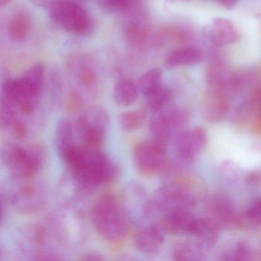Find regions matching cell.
<instances>
[{"mask_svg": "<svg viewBox=\"0 0 261 261\" xmlns=\"http://www.w3.org/2000/svg\"><path fill=\"white\" fill-rule=\"evenodd\" d=\"M99 7L108 13H130L144 4L145 0H97Z\"/></svg>", "mask_w": 261, "mask_h": 261, "instance_id": "2e32d148", "label": "cell"}, {"mask_svg": "<svg viewBox=\"0 0 261 261\" xmlns=\"http://www.w3.org/2000/svg\"><path fill=\"white\" fill-rule=\"evenodd\" d=\"M260 199L256 198L246 209L242 215H240L239 227L256 228L260 225Z\"/></svg>", "mask_w": 261, "mask_h": 261, "instance_id": "44dd1931", "label": "cell"}, {"mask_svg": "<svg viewBox=\"0 0 261 261\" xmlns=\"http://www.w3.org/2000/svg\"><path fill=\"white\" fill-rule=\"evenodd\" d=\"M163 74V70L160 68L148 70L138 79L137 85L138 91L145 97L149 95L161 86Z\"/></svg>", "mask_w": 261, "mask_h": 261, "instance_id": "9a60e30c", "label": "cell"}, {"mask_svg": "<svg viewBox=\"0 0 261 261\" xmlns=\"http://www.w3.org/2000/svg\"><path fill=\"white\" fill-rule=\"evenodd\" d=\"M146 116L141 111H129L122 113L118 117V124L121 130L132 133L141 128Z\"/></svg>", "mask_w": 261, "mask_h": 261, "instance_id": "d6986e66", "label": "cell"}, {"mask_svg": "<svg viewBox=\"0 0 261 261\" xmlns=\"http://www.w3.org/2000/svg\"><path fill=\"white\" fill-rule=\"evenodd\" d=\"M228 102L221 91H217L206 101L204 108V116L206 120L211 123L221 121L228 111Z\"/></svg>", "mask_w": 261, "mask_h": 261, "instance_id": "4fadbf2b", "label": "cell"}, {"mask_svg": "<svg viewBox=\"0 0 261 261\" xmlns=\"http://www.w3.org/2000/svg\"><path fill=\"white\" fill-rule=\"evenodd\" d=\"M74 174L82 186L93 189L111 182L119 175L116 166L103 152L98 149H85V156Z\"/></svg>", "mask_w": 261, "mask_h": 261, "instance_id": "7a4b0ae2", "label": "cell"}, {"mask_svg": "<svg viewBox=\"0 0 261 261\" xmlns=\"http://www.w3.org/2000/svg\"><path fill=\"white\" fill-rule=\"evenodd\" d=\"M204 33L210 42L218 47L235 43L241 36L238 27L231 21L224 18L213 19L205 27Z\"/></svg>", "mask_w": 261, "mask_h": 261, "instance_id": "52a82bcc", "label": "cell"}, {"mask_svg": "<svg viewBox=\"0 0 261 261\" xmlns=\"http://www.w3.org/2000/svg\"><path fill=\"white\" fill-rule=\"evenodd\" d=\"M91 218L96 231L107 241L118 243L126 237L127 222L114 195L100 196L93 205Z\"/></svg>", "mask_w": 261, "mask_h": 261, "instance_id": "6da1fadb", "label": "cell"}, {"mask_svg": "<svg viewBox=\"0 0 261 261\" xmlns=\"http://www.w3.org/2000/svg\"><path fill=\"white\" fill-rule=\"evenodd\" d=\"M207 212L211 219L219 227H239L240 215L231 201L222 195H215L209 200Z\"/></svg>", "mask_w": 261, "mask_h": 261, "instance_id": "ba28073f", "label": "cell"}, {"mask_svg": "<svg viewBox=\"0 0 261 261\" xmlns=\"http://www.w3.org/2000/svg\"><path fill=\"white\" fill-rule=\"evenodd\" d=\"M79 77L82 85L88 87L94 85L97 79L94 71L91 68L85 66L82 67L79 70Z\"/></svg>", "mask_w": 261, "mask_h": 261, "instance_id": "d4e9b609", "label": "cell"}, {"mask_svg": "<svg viewBox=\"0 0 261 261\" xmlns=\"http://www.w3.org/2000/svg\"><path fill=\"white\" fill-rule=\"evenodd\" d=\"M82 103V100L79 94L76 93H71L68 97V107L69 109L76 110Z\"/></svg>", "mask_w": 261, "mask_h": 261, "instance_id": "4316f807", "label": "cell"}, {"mask_svg": "<svg viewBox=\"0 0 261 261\" xmlns=\"http://www.w3.org/2000/svg\"><path fill=\"white\" fill-rule=\"evenodd\" d=\"M223 259L226 260H252L254 259V250L250 244L241 241L230 251L227 252Z\"/></svg>", "mask_w": 261, "mask_h": 261, "instance_id": "603a6c76", "label": "cell"}, {"mask_svg": "<svg viewBox=\"0 0 261 261\" xmlns=\"http://www.w3.org/2000/svg\"><path fill=\"white\" fill-rule=\"evenodd\" d=\"M172 256L176 260H202L204 259V251L192 241L181 242L174 247Z\"/></svg>", "mask_w": 261, "mask_h": 261, "instance_id": "e0dca14e", "label": "cell"}, {"mask_svg": "<svg viewBox=\"0 0 261 261\" xmlns=\"http://www.w3.org/2000/svg\"><path fill=\"white\" fill-rule=\"evenodd\" d=\"M204 55L200 48L195 46H185L171 51L166 60V68H178L182 66H193L202 62Z\"/></svg>", "mask_w": 261, "mask_h": 261, "instance_id": "7c38bea8", "label": "cell"}, {"mask_svg": "<svg viewBox=\"0 0 261 261\" xmlns=\"http://www.w3.org/2000/svg\"><path fill=\"white\" fill-rule=\"evenodd\" d=\"M219 226L211 218H196L189 236L204 251L212 248L219 238Z\"/></svg>", "mask_w": 261, "mask_h": 261, "instance_id": "30bf717a", "label": "cell"}, {"mask_svg": "<svg viewBox=\"0 0 261 261\" xmlns=\"http://www.w3.org/2000/svg\"><path fill=\"white\" fill-rule=\"evenodd\" d=\"M12 126H13V129L14 131L15 137L22 140L27 134V128H25V125L21 122L14 121Z\"/></svg>", "mask_w": 261, "mask_h": 261, "instance_id": "484cf974", "label": "cell"}, {"mask_svg": "<svg viewBox=\"0 0 261 261\" xmlns=\"http://www.w3.org/2000/svg\"><path fill=\"white\" fill-rule=\"evenodd\" d=\"M189 120V114L181 108L159 112L149 126L152 140L167 145L171 139L184 130Z\"/></svg>", "mask_w": 261, "mask_h": 261, "instance_id": "5b68a950", "label": "cell"}, {"mask_svg": "<svg viewBox=\"0 0 261 261\" xmlns=\"http://www.w3.org/2000/svg\"><path fill=\"white\" fill-rule=\"evenodd\" d=\"M44 74L45 68L42 64L37 63L30 67L22 77L30 84V86L39 94L43 83Z\"/></svg>", "mask_w": 261, "mask_h": 261, "instance_id": "cb8c5ba5", "label": "cell"}, {"mask_svg": "<svg viewBox=\"0 0 261 261\" xmlns=\"http://www.w3.org/2000/svg\"><path fill=\"white\" fill-rule=\"evenodd\" d=\"M196 218L189 210L176 209L165 212L160 216L162 230L172 235H189Z\"/></svg>", "mask_w": 261, "mask_h": 261, "instance_id": "9c48e42d", "label": "cell"}, {"mask_svg": "<svg viewBox=\"0 0 261 261\" xmlns=\"http://www.w3.org/2000/svg\"><path fill=\"white\" fill-rule=\"evenodd\" d=\"M207 143V134L201 127L184 129L175 137V152L184 163L193 161L204 149Z\"/></svg>", "mask_w": 261, "mask_h": 261, "instance_id": "8992f818", "label": "cell"}, {"mask_svg": "<svg viewBox=\"0 0 261 261\" xmlns=\"http://www.w3.org/2000/svg\"><path fill=\"white\" fill-rule=\"evenodd\" d=\"M146 97L148 108L152 112L159 113L169 106L172 94L169 88L161 85Z\"/></svg>", "mask_w": 261, "mask_h": 261, "instance_id": "ac0fdd59", "label": "cell"}, {"mask_svg": "<svg viewBox=\"0 0 261 261\" xmlns=\"http://www.w3.org/2000/svg\"><path fill=\"white\" fill-rule=\"evenodd\" d=\"M164 244L163 230L159 226H150L140 230L135 238V245L141 253L154 255L161 250Z\"/></svg>", "mask_w": 261, "mask_h": 261, "instance_id": "8fae6325", "label": "cell"}, {"mask_svg": "<svg viewBox=\"0 0 261 261\" xmlns=\"http://www.w3.org/2000/svg\"><path fill=\"white\" fill-rule=\"evenodd\" d=\"M30 1L36 7L48 10L59 0H30Z\"/></svg>", "mask_w": 261, "mask_h": 261, "instance_id": "83f0119b", "label": "cell"}, {"mask_svg": "<svg viewBox=\"0 0 261 261\" xmlns=\"http://www.w3.org/2000/svg\"><path fill=\"white\" fill-rule=\"evenodd\" d=\"M166 146L164 143L151 140L136 146L134 163L141 175L151 177L167 173L170 169V163L166 154Z\"/></svg>", "mask_w": 261, "mask_h": 261, "instance_id": "277c9868", "label": "cell"}, {"mask_svg": "<svg viewBox=\"0 0 261 261\" xmlns=\"http://www.w3.org/2000/svg\"><path fill=\"white\" fill-rule=\"evenodd\" d=\"M30 22L25 15L18 14L13 18L9 24L8 30L10 37L14 40L21 42L28 36Z\"/></svg>", "mask_w": 261, "mask_h": 261, "instance_id": "ffe728a7", "label": "cell"}, {"mask_svg": "<svg viewBox=\"0 0 261 261\" xmlns=\"http://www.w3.org/2000/svg\"><path fill=\"white\" fill-rule=\"evenodd\" d=\"M72 128L69 121L67 120H60L56 129V144L60 155L62 152L72 144Z\"/></svg>", "mask_w": 261, "mask_h": 261, "instance_id": "7402d4cb", "label": "cell"}, {"mask_svg": "<svg viewBox=\"0 0 261 261\" xmlns=\"http://www.w3.org/2000/svg\"><path fill=\"white\" fill-rule=\"evenodd\" d=\"M10 2V0H0V7L7 5V4H9Z\"/></svg>", "mask_w": 261, "mask_h": 261, "instance_id": "1f68e13d", "label": "cell"}, {"mask_svg": "<svg viewBox=\"0 0 261 261\" xmlns=\"http://www.w3.org/2000/svg\"><path fill=\"white\" fill-rule=\"evenodd\" d=\"M138 91L137 85L130 79H121L114 88V100L119 106H129L137 100Z\"/></svg>", "mask_w": 261, "mask_h": 261, "instance_id": "5bb4252c", "label": "cell"}, {"mask_svg": "<svg viewBox=\"0 0 261 261\" xmlns=\"http://www.w3.org/2000/svg\"><path fill=\"white\" fill-rule=\"evenodd\" d=\"M82 259H83V260L97 261L102 260L103 258L100 256V255L96 254V253H88V254L85 255V256H83Z\"/></svg>", "mask_w": 261, "mask_h": 261, "instance_id": "f546056e", "label": "cell"}, {"mask_svg": "<svg viewBox=\"0 0 261 261\" xmlns=\"http://www.w3.org/2000/svg\"><path fill=\"white\" fill-rule=\"evenodd\" d=\"M4 199H3L2 196H0V223L2 222L3 218H4Z\"/></svg>", "mask_w": 261, "mask_h": 261, "instance_id": "4dcf8cb0", "label": "cell"}, {"mask_svg": "<svg viewBox=\"0 0 261 261\" xmlns=\"http://www.w3.org/2000/svg\"><path fill=\"white\" fill-rule=\"evenodd\" d=\"M215 1L227 10H232L238 2V0H215Z\"/></svg>", "mask_w": 261, "mask_h": 261, "instance_id": "f1b7e54d", "label": "cell"}, {"mask_svg": "<svg viewBox=\"0 0 261 261\" xmlns=\"http://www.w3.org/2000/svg\"><path fill=\"white\" fill-rule=\"evenodd\" d=\"M48 10L51 20L70 34L82 36L91 29L89 14L76 1L59 0Z\"/></svg>", "mask_w": 261, "mask_h": 261, "instance_id": "3957f363", "label": "cell"}]
</instances>
